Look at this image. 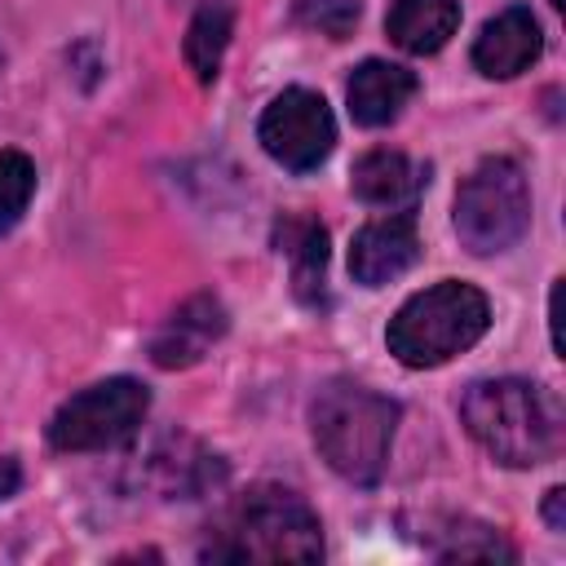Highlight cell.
<instances>
[{"instance_id":"obj_18","label":"cell","mask_w":566,"mask_h":566,"mask_svg":"<svg viewBox=\"0 0 566 566\" xmlns=\"http://www.w3.org/2000/svg\"><path fill=\"white\" fill-rule=\"evenodd\" d=\"M544 517H548L553 531H566V491H562V486L548 491V500H544Z\"/></svg>"},{"instance_id":"obj_12","label":"cell","mask_w":566,"mask_h":566,"mask_svg":"<svg viewBox=\"0 0 566 566\" xmlns=\"http://www.w3.org/2000/svg\"><path fill=\"white\" fill-rule=\"evenodd\" d=\"M274 243L292 265L296 301L310 305V310H323L327 305V292H323V279H327V230L314 217H283L274 226Z\"/></svg>"},{"instance_id":"obj_19","label":"cell","mask_w":566,"mask_h":566,"mask_svg":"<svg viewBox=\"0 0 566 566\" xmlns=\"http://www.w3.org/2000/svg\"><path fill=\"white\" fill-rule=\"evenodd\" d=\"M22 486V464L13 455H0V500H9Z\"/></svg>"},{"instance_id":"obj_9","label":"cell","mask_w":566,"mask_h":566,"mask_svg":"<svg viewBox=\"0 0 566 566\" xmlns=\"http://www.w3.org/2000/svg\"><path fill=\"white\" fill-rule=\"evenodd\" d=\"M230 318H226V305L212 296V292H195L186 305L172 310V318L155 332L150 340V358L155 367L172 371V367H190L199 363L221 336H226Z\"/></svg>"},{"instance_id":"obj_6","label":"cell","mask_w":566,"mask_h":566,"mask_svg":"<svg viewBox=\"0 0 566 566\" xmlns=\"http://www.w3.org/2000/svg\"><path fill=\"white\" fill-rule=\"evenodd\" d=\"M150 411V394L133 376H111L75 398H66L49 420V442L57 451H106L137 433Z\"/></svg>"},{"instance_id":"obj_4","label":"cell","mask_w":566,"mask_h":566,"mask_svg":"<svg viewBox=\"0 0 566 566\" xmlns=\"http://www.w3.org/2000/svg\"><path fill=\"white\" fill-rule=\"evenodd\" d=\"M491 327V301L460 279H442L416 292L389 318V354L402 367H442L455 354L473 349Z\"/></svg>"},{"instance_id":"obj_8","label":"cell","mask_w":566,"mask_h":566,"mask_svg":"<svg viewBox=\"0 0 566 566\" xmlns=\"http://www.w3.org/2000/svg\"><path fill=\"white\" fill-rule=\"evenodd\" d=\"M420 261V230L411 212H389L367 221L349 243V274L363 287H385Z\"/></svg>"},{"instance_id":"obj_7","label":"cell","mask_w":566,"mask_h":566,"mask_svg":"<svg viewBox=\"0 0 566 566\" xmlns=\"http://www.w3.org/2000/svg\"><path fill=\"white\" fill-rule=\"evenodd\" d=\"M256 137L265 146V155L292 172H310L318 168L332 146H336V119L327 111V102L314 93V88H283L261 124H256Z\"/></svg>"},{"instance_id":"obj_11","label":"cell","mask_w":566,"mask_h":566,"mask_svg":"<svg viewBox=\"0 0 566 566\" xmlns=\"http://www.w3.org/2000/svg\"><path fill=\"white\" fill-rule=\"evenodd\" d=\"M416 88H420L416 71H407L398 62L367 57L363 66H354V75L345 84V102L363 128H385L402 115V106L416 97Z\"/></svg>"},{"instance_id":"obj_14","label":"cell","mask_w":566,"mask_h":566,"mask_svg":"<svg viewBox=\"0 0 566 566\" xmlns=\"http://www.w3.org/2000/svg\"><path fill=\"white\" fill-rule=\"evenodd\" d=\"M460 27L455 0H394L385 13V31L402 53H438Z\"/></svg>"},{"instance_id":"obj_1","label":"cell","mask_w":566,"mask_h":566,"mask_svg":"<svg viewBox=\"0 0 566 566\" xmlns=\"http://www.w3.org/2000/svg\"><path fill=\"white\" fill-rule=\"evenodd\" d=\"M460 420L473 442L509 469H535L562 447V402L535 380L500 376L469 385L460 398Z\"/></svg>"},{"instance_id":"obj_10","label":"cell","mask_w":566,"mask_h":566,"mask_svg":"<svg viewBox=\"0 0 566 566\" xmlns=\"http://www.w3.org/2000/svg\"><path fill=\"white\" fill-rule=\"evenodd\" d=\"M544 49V35H539V22L526 4H509L504 13H495L478 40H473V66L491 80H513L522 75Z\"/></svg>"},{"instance_id":"obj_13","label":"cell","mask_w":566,"mask_h":566,"mask_svg":"<svg viewBox=\"0 0 566 566\" xmlns=\"http://www.w3.org/2000/svg\"><path fill=\"white\" fill-rule=\"evenodd\" d=\"M424 181H429V164H416L402 150H367L349 177L354 195L376 208H407L424 190Z\"/></svg>"},{"instance_id":"obj_5","label":"cell","mask_w":566,"mask_h":566,"mask_svg":"<svg viewBox=\"0 0 566 566\" xmlns=\"http://www.w3.org/2000/svg\"><path fill=\"white\" fill-rule=\"evenodd\" d=\"M531 226V186L522 164L482 159L455 190V234L473 256L513 248Z\"/></svg>"},{"instance_id":"obj_2","label":"cell","mask_w":566,"mask_h":566,"mask_svg":"<svg viewBox=\"0 0 566 566\" xmlns=\"http://www.w3.org/2000/svg\"><path fill=\"white\" fill-rule=\"evenodd\" d=\"M310 429L332 473H340L354 486H376L389 469L398 402L358 380H332L318 389L310 407Z\"/></svg>"},{"instance_id":"obj_15","label":"cell","mask_w":566,"mask_h":566,"mask_svg":"<svg viewBox=\"0 0 566 566\" xmlns=\"http://www.w3.org/2000/svg\"><path fill=\"white\" fill-rule=\"evenodd\" d=\"M230 31H234V9L226 0L199 4V13L190 18L186 40H181V53H186V66L195 71L199 84H212L217 80L221 57L230 49Z\"/></svg>"},{"instance_id":"obj_3","label":"cell","mask_w":566,"mask_h":566,"mask_svg":"<svg viewBox=\"0 0 566 566\" xmlns=\"http://www.w3.org/2000/svg\"><path fill=\"white\" fill-rule=\"evenodd\" d=\"M212 562H318L323 526L318 513L283 486H252L221 517L212 544L203 548Z\"/></svg>"},{"instance_id":"obj_17","label":"cell","mask_w":566,"mask_h":566,"mask_svg":"<svg viewBox=\"0 0 566 566\" xmlns=\"http://www.w3.org/2000/svg\"><path fill=\"white\" fill-rule=\"evenodd\" d=\"M296 18L310 22V27H318L332 40H345L354 31V22H358V0H301L296 4Z\"/></svg>"},{"instance_id":"obj_21","label":"cell","mask_w":566,"mask_h":566,"mask_svg":"<svg viewBox=\"0 0 566 566\" xmlns=\"http://www.w3.org/2000/svg\"><path fill=\"white\" fill-rule=\"evenodd\" d=\"M553 4H557V9H562V4H566V0H553Z\"/></svg>"},{"instance_id":"obj_20","label":"cell","mask_w":566,"mask_h":566,"mask_svg":"<svg viewBox=\"0 0 566 566\" xmlns=\"http://www.w3.org/2000/svg\"><path fill=\"white\" fill-rule=\"evenodd\" d=\"M181 4H212V0H181Z\"/></svg>"},{"instance_id":"obj_16","label":"cell","mask_w":566,"mask_h":566,"mask_svg":"<svg viewBox=\"0 0 566 566\" xmlns=\"http://www.w3.org/2000/svg\"><path fill=\"white\" fill-rule=\"evenodd\" d=\"M35 195V164L22 150H0V234H9Z\"/></svg>"}]
</instances>
